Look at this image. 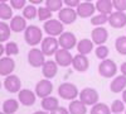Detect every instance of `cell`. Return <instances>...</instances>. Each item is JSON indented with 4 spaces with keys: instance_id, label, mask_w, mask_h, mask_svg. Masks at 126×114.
<instances>
[{
    "instance_id": "6da1fadb",
    "label": "cell",
    "mask_w": 126,
    "mask_h": 114,
    "mask_svg": "<svg viewBox=\"0 0 126 114\" xmlns=\"http://www.w3.org/2000/svg\"><path fill=\"white\" fill-rule=\"evenodd\" d=\"M24 39L29 46H37L43 42V30H42L38 25H28V28L24 32Z\"/></svg>"
},
{
    "instance_id": "7a4b0ae2",
    "label": "cell",
    "mask_w": 126,
    "mask_h": 114,
    "mask_svg": "<svg viewBox=\"0 0 126 114\" xmlns=\"http://www.w3.org/2000/svg\"><path fill=\"white\" fill-rule=\"evenodd\" d=\"M58 95L64 100L73 101L77 100V98L79 96V90L72 82H62L58 86Z\"/></svg>"
},
{
    "instance_id": "3957f363",
    "label": "cell",
    "mask_w": 126,
    "mask_h": 114,
    "mask_svg": "<svg viewBox=\"0 0 126 114\" xmlns=\"http://www.w3.org/2000/svg\"><path fill=\"white\" fill-rule=\"evenodd\" d=\"M78 99L82 101V103H85V104L87 107H93V105H96L100 103V95H98V92L96 89H93V88H83L81 91H79V96Z\"/></svg>"
},
{
    "instance_id": "277c9868",
    "label": "cell",
    "mask_w": 126,
    "mask_h": 114,
    "mask_svg": "<svg viewBox=\"0 0 126 114\" xmlns=\"http://www.w3.org/2000/svg\"><path fill=\"white\" fill-rule=\"evenodd\" d=\"M43 30L49 37H61L64 33V24L59 19H50L43 24Z\"/></svg>"
},
{
    "instance_id": "5b68a950",
    "label": "cell",
    "mask_w": 126,
    "mask_h": 114,
    "mask_svg": "<svg viewBox=\"0 0 126 114\" xmlns=\"http://www.w3.org/2000/svg\"><path fill=\"white\" fill-rule=\"evenodd\" d=\"M98 74L105 77V79H111V77H116L117 74V65L116 62L107 58L105 61H101L98 65Z\"/></svg>"
},
{
    "instance_id": "8992f818",
    "label": "cell",
    "mask_w": 126,
    "mask_h": 114,
    "mask_svg": "<svg viewBox=\"0 0 126 114\" xmlns=\"http://www.w3.org/2000/svg\"><path fill=\"white\" fill-rule=\"evenodd\" d=\"M28 64L32 67H43L46 64V55L40 48H32L28 52Z\"/></svg>"
},
{
    "instance_id": "52a82bcc",
    "label": "cell",
    "mask_w": 126,
    "mask_h": 114,
    "mask_svg": "<svg viewBox=\"0 0 126 114\" xmlns=\"http://www.w3.org/2000/svg\"><path fill=\"white\" fill-rule=\"evenodd\" d=\"M59 42L56 37H46L43 39V42L40 43V49L43 51V53L46 56H52L56 55L57 51L59 49Z\"/></svg>"
},
{
    "instance_id": "ba28073f",
    "label": "cell",
    "mask_w": 126,
    "mask_h": 114,
    "mask_svg": "<svg viewBox=\"0 0 126 114\" xmlns=\"http://www.w3.org/2000/svg\"><path fill=\"white\" fill-rule=\"evenodd\" d=\"M52 91H53V84L50 82V80L47 79H42L37 82L35 85V94L38 98L44 99L52 95Z\"/></svg>"
},
{
    "instance_id": "9c48e42d",
    "label": "cell",
    "mask_w": 126,
    "mask_h": 114,
    "mask_svg": "<svg viewBox=\"0 0 126 114\" xmlns=\"http://www.w3.org/2000/svg\"><path fill=\"white\" fill-rule=\"evenodd\" d=\"M58 42H59V47L61 48L67 49V51L73 49L78 45L76 34H73L72 32H64L61 37H58Z\"/></svg>"
},
{
    "instance_id": "30bf717a",
    "label": "cell",
    "mask_w": 126,
    "mask_h": 114,
    "mask_svg": "<svg viewBox=\"0 0 126 114\" xmlns=\"http://www.w3.org/2000/svg\"><path fill=\"white\" fill-rule=\"evenodd\" d=\"M73 57L75 56H72V53L69 52V51L59 48L57 51V53L54 55V61L61 67H68L73 64Z\"/></svg>"
},
{
    "instance_id": "8fae6325",
    "label": "cell",
    "mask_w": 126,
    "mask_h": 114,
    "mask_svg": "<svg viewBox=\"0 0 126 114\" xmlns=\"http://www.w3.org/2000/svg\"><path fill=\"white\" fill-rule=\"evenodd\" d=\"M18 100L24 107H32L34 105L37 100V94L35 91H32L30 89H22L18 92Z\"/></svg>"
},
{
    "instance_id": "7c38bea8",
    "label": "cell",
    "mask_w": 126,
    "mask_h": 114,
    "mask_svg": "<svg viewBox=\"0 0 126 114\" xmlns=\"http://www.w3.org/2000/svg\"><path fill=\"white\" fill-rule=\"evenodd\" d=\"M109 38V32L105 27H94L92 33H91V39L93 41L94 45L97 46H103L106 43Z\"/></svg>"
},
{
    "instance_id": "4fadbf2b",
    "label": "cell",
    "mask_w": 126,
    "mask_h": 114,
    "mask_svg": "<svg viewBox=\"0 0 126 114\" xmlns=\"http://www.w3.org/2000/svg\"><path fill=\"white\" fill-rule=\"evenodd\" d=\"M77 18H78V14L76 12V9H71L67 6H64L58 13V19L63 24H73L77 20Z\"/></svg>"
},
{
    "instance_id": "5bb4252c",
    "label": "cell",
    "mask_w": 126,
    "mask_h": 114,
    "mask_svg": "<svg viewBox=\"0 0 126 114\" xmlns=\"http://www.w3.org/2000/svg\"><path fill=\"white\" fill-rule=\"evenodd\" d=\"M4 88L9 92H19L22 90V80L16 75H9L4 80Z\"/></svg>"
},
{
    "instance_id": "9a60e30c",
    "label": "cell",
    "mask_w": 126,
    "mask_h": 114,
    "mask_svg": "<svg viewBox=\"0 0 126 114\" xmlns=\"http://www.w3.org/2000/svg\"><path fill=\"white\" fill-rule=\"evenodd\" d=\"M76 12L79 18H92L94 15L96 10V4H93L91 1H82L79 6L76 9Z\"/></svg>"
},
{
    "instance_id": "2e32d148",
    "label": "cell",
    "mask_w": 126,
    "mask_h": 114,
    "mask_svg": "<svg viewBox=\"0 0 126 114\" xmlns=\"http://www.w3.org/2000/svg\"><path fill=\"white\" fill-rule=\"evenodd\" d=\"M15 70V61L12 57L3 56L0 58V75L1 76H9L13 75V71Z\"/></svg>"
},
{
    "instance_id": "e0dca14e",
    "label": "cell",
    "mask_w": 126,
    "mask_h": 114,
    "mask_svg": "<svg viewBox=\"0 0 126 114\" xmlns=\"http://www.w3.org/2000/svg\"><path fill=\"white\" fill-rule=\"evenodd\" d=\"M72 67L75 68L76 71H78V72H86L88 70V67H90V60H88V57L85 56V55L77 53L75 57H73Z\"/></svg>"
},
{
    "instance_id": "ac0fdd59",
    "label": "cell",
    "mask_w": 126,
    "mask_h": 114,
    "mask_svg": "<svg viewBox=\"0 0 126 114\" xmlns=\"http://www.w3.org/2000/svg\"><path fill=\"white\" fill-rule=\"evenodd\" d=\"M109 24L112 28H124L126 27V13L122 12H113L109 17Z\"/></svg>"
},
{
    "instance_id": "d6986e66",
    "label": "cell",
    "mask_w": 126,
    "mask_h": 114,
    "mask_svg": "<svg viewBox=\"0 0 126 114\" xmlns=\"http://www.w3.org/2000/svg\"><path fill=\"white\" fill-rule=\"evenodd\" d=\"M57 72H58V65L53 60L46 61V64L43 65V67H42V74H43L44 79H47V80L53 79L57 75Z\"/></svg>"
},
{
    "instance_id": "ffe728a7",
    "label": "cell",
    "mask_w": 126,
    "mask_h": 114,
    "mask_svg": "<svg viewBox=\"0 0 126 114\" xmlns=\"http://www.w3.org/2000/svg\"><path fill=\"white\" fill-rule=\"evenodd\" d=\"M110 90L115 94H119L126 90V76L124 75H117L116 77H113V80L110 82Z\"/></svg>"
},
{
    "instance_id": "44dd1931",
    "label": "cell",
    "mask_w": 126,
    "mask_h": 114,
    "mask_svg": "<svg viewBox=\"0 0 126 114\" xmlns=\"http://www.w3.org/2000/svg\"><path fill=\"white\" fill-rule=\"evenodd\" d=\"M10 28H12V32L15 33L25 32V29L28 28L27 19L23 15H14V18L10 20Z\"/></svg>"
},
{
    "instance_id": "7402d4cb",
    "label": "cell",
    "mask_w": 126,
    "mask_h": 114,
    "mask_svg": "<svg viewBox=\"0 0 126 114\" xmlns=\"http://www.w3.org/2000/svg\"><path fill=\"white\" fill-rule=\"evenodd\" d=\"M42 108H43L44 112L47 113H52V112H54L59 108V101L56 96H48V98H44V99H42Z\"/></svg>"
},
{
    "instance_id": "603a6c76",
    "label": "cell",
    "mask_w": 126,
    "mask_h": 114,
    "mask_svg": "<svg viewBox=\"0 0 126 114\" xmlns=\"http://www.w3.org/2000/svg\"><path fill=\"white\" fill-rule=\"evenodd\" d=\"M93 41L90 39V38H82L81 41H78V45H77V51H78V53L79 55H85L87 56L88 53L92 52V49H93Z\"/></svg>"
},
{
    "instance_id": "cb8c5ba5",
    "label": "cell",
    "mask_w": 126,
    "mask_h": 114,
    "mask_svg": "<svg viewBox=\"0 0 126 114\" xmlns=\"http://www.w3.org/2000/svg\"><path fill=\"white\" fill-rule=\"evenodd\" d=\"M96 10L100 14L111 15L113 13V3L111 0H98V1H96Z\"/></svg>"
},
{
    "instance_id": "d4e9b609",
    "label": "cell",
    "mask_w": 126,
    "mask_h": 114,
    "mask_svg": "<svg viewBox=\"0 0 126 114\" xmlns=\"http://www.w3.org/2000/svg\"><path fill=\"white\" fill-rule=\"evenodd\" d=\"M68 112L69 114H87V105L79 99L73 100L68 105Z\"/></svg>"
},
{
    "instance_id": "484cf974",
    "label": "cell",
    "mask_w": 126,
    "mask_h": 114,
    "mask_svg": "<svg viewBox=\"0 0 126 114\" xmlns=\"http://www.w3.org/2000/svg\"><path fill=\"white\" fill-rule=\"evenodd\" d=\"M19 109V100L15 99H6L3 103V110L5 114H15Z\"/></svg>"
},
{
    "instance_id": "4316f807",
    "label": "cell",
    "mask_w": 126,
    "mask_h": 114,
    "mask_svg": "<svg viewBox=\"0 0 126 114\" xmlns=\"http://www.w3.org/2000/svg\"><path fill=\"white\" fill-rule=\"evenodd\" d=\"M13 8L10 4L5 3V1H1L0 3V19L1 20H12L14 18L13 15Z\"/></svg>"
},
{
    "instance_id": "83f0119b",
    "label": "cell",
    "mask_w": 126,
    "mask_h": 114,
    "mask_svg": "<svg viewBox=\"0 0 126 114\" xmlns=\"http://www.w3.org/2000/svg\"><path fill=\"white\" fill-rule=\"evenodd\" d=\"M10 34H12V28H10V24L1 22L0 23V43H4L10 38Z\"/></svg>"
},
{
    "instance_id": "f1b7e54d",
    "label": "cell",
    "mask_w": 126,
    "mask_h": 114,
    "mask_svg": "<svg viewBox=\"0 0 126 114\" xmlns=\"http://www.w3.org/2000/svg\"><path fill=\"white\" fill-rule=\"evenodd\" d=\"M111 108L105 104V103H98V104L93 105L91 108V113L90 114H111Z\"/></svg>"
},
{
    "instance_id": "f546056e",
    "label": "cell",
    "mask_w": 126,
    "mask_h": 114,
    "mask_svg": "<svg viewBox=\"0 0 126 114\" xmlns=\"http://www.w3.org/2000/svg\"><path fill=\"white\" fill-rule=\"evenodd\" d=\"M109 17L110 15H106V14H94L92 18H91V24L94 25V27H103L105 23H109Z\"/></svg>"
},
{
    "instance_id": "4dcf8cb0",
    "label": "cell",
    "mask_w": 126,
    "mask_h": 114,
    "mask_svg": "<svg viewBox=\"0 0 126 114\" xmlns=\"http://www.w3.org/2000/svg\"><path fill=\"white\" fill-rule=\"evenodd\" d=\"M115 48H116V51L120 55L126 56V36H120L116 38V41H115Z\"/></svg>"
},
{
    "instance_id": "1f68e13d",
    "label": "cell",
    "mask_w": 126,
    "mask_h": 114,
    "mask_svg": "<svg viewBox=\"0 0 126 114\" xmlns=\"http://www.w3.org/2000/svg\"><path fill=\"white\" fill-rule=\"evenodd\" d=\"M52 15H53V13H52L47 6L38 8V19L40 20V22H44L46 23V22H48V20L53 19V18H52Z\"/></svg>"
},
{
    "instance_id": "d6a6232c",
    "label": "cell",
    "mask_w": 126,
    "mask_h": 114,
    "mask_svg": "<svg viewBox=\"0 0 126 114\" xmlns=\"http://www.w3.org/2000/svg\"><path fill=\"white\" fill-rule=\"evenodd\" d=\"M4 46H5V55L8 57H12V56H15L19 53V46L16 42L10 41V42L4 43Z\"/></svg>"
},
{
    "instance_id": "836d02e7",
    "label": "cell",
    "mask_w": 126,
    "mask_h": 114,
    "mask_svg": "<svg viewBox=\"0 0 126 114\" xmlns=\"http://www.w3.org/2000/svg\"><path fill=\"white\" fill-rule=\"evenodd\" d=\"M23 17L25 19H34L35 17H38V9L34 6V5H32V4H28L24 9H23Z\"/></svg>"
},
{
    "instance_id": "e575fe53",
    "label": "cell",
    "mask_w": 126,
    "mask_h": 114,
    "mask_svg": "<svg viewBox=\"0 0 126 114\" xmlns=\"http://www.w3.org/2000/svg\"><path fill=\"white\" fill-rule=\"evenodd\" d=\"M94 53H96V57L101 61H105L109 58V55H110V49L107 46H97V48L94 49Z\"/></svg>"
},
{
    "instance_id": "d590c367",
    "label": "cell",
    "mask_w": 126,
    "mask_h": 114,
    "mask_svg": "<svg viewBox=\"0 0 126 114\" xmlns=\"http://www.w3.org/2000/svg\"><path fill=\"white\" fill-rule=\"evenodd\" d=\"M46 6L50 10L52 13L53 12H61L63 9V1L62 0H47L46 1Z\"/></svg>"
},
{
    "instance_id": "8d00e7d4",
    "label": "cell",
    "mask_w": 126,
    "mask_h": 114,
    "mask_svg": "<svg viewBox=\"0 0 126 114\" xmlns=\"http://www.w3.org/2000/svg\"><path fill=\"white\" fill-rule=\"evenodd\" d=\"M110 108H111L112 114H121L122 112L126 110V108H125V103H124L122 100H120V99L113 100Z\"/></svg>"
},
{
    "instance_id": "74e56055",
    "label": "cell",
    "mask_w": 126,
    "mask_h": 114,
    "mask_svg": "<svg viewBox=\"0 0 126 114\" xmlns=\"http://www.w3.org/2000/svg\"><path fill=\"white\" fill-rule=\"evenodd\" d=\"M113 9L116 12H126V0H113Z\"/></svg>"
},
{
    "instance_id": "f35d334b",
    "label": "cell",
    "mask_w": 126,
    "mask_h": 114,
    "mask_svg": "<svg viewBox=\"0 0 126 114\" xmlns=\"http://www.w3.org/2000/svg\"><path fill=\"white\" fill-rule=\"evenodd\" d=\"M10 5L15 10H20V9L23 10L28 4H27V0H10Z\"/></svg>"
},
{
    "instance_id": "ab89813d",
    "label": "cell",
    "mask_w": 126,
    "mask_h": 114,
    "mask_svg": "<svg viewBox=\"0 0 126 114\" xmlns=\"http://www.w3.org/2000/svg\"><path fill=\"white\" fill-rule=\"evenodd\" d=\"M63 3L67 8H71V9H77L81 4L79 0H63Z\"/></svg>"
},
{
    "instance_id": "60d3db41",
    "label": "cell",
    "mask_w": 126,
    "mask_h": 114,
    "mask_svg": "<svg viewBox=\"0 0 126 114\" xmlns=\"http://www.w3.org/2000/svg\"><path fill=\"white\" fill-rule=\"evenodd\" d=\"M49 114H69V112H68V108H64V107H59L57 110L52 112V113H49Z\"/></svg>"
},
{
    "instance_id": "b9f144b4",
    "label": "cell",
    "mask_w": 126,
    "mask_h": 114,
    "mask_svg": "<svg viewBox=\"0 0 126 114\" xmlns=\"http://www.w3.org/2000/svg\"><path fill=\"white\" fill-rule=\"evenodd\" d=\"M120 71H121V75L126 76V62L121 64V66H120Z\"/></svg>"
},
{
    "instance_id": "7bdbcfd3",
    "label": "cell",
    "mask_w": 126,
    "mask_h": 114,
    "mask_svg": "<svg viewBox=\"0 0 126 114\" xmlns=\"http://www.w3.org/2000/svg\"><path fill=\"white\" fill-rule=\"evenodd\" d=\"M42 0H30V4L32 5H35V4H40Z\"/></svg>"
},
{
    "instance_id": "ee69618b",
    "label": "cell",
    "mask_w": 126,
    "mask_h": 114,
    "mask_svg": "<svg viewBox=\"0 0 126 114\" xmlns=\"http://www.w3.org/2000/svg\"><path fill=\"white\" fill-rule=\"evenodd\" d=\"M121 100H122V101L125 103V104H126V90L122 92V99H121Z\"/></svg>"
},
{
    "instance_id": "f6af8a7d",
    "label": "cell",
    "mask_w": 126,
    "mask_h": 114,
    "mask_svg": "<svg viewBox=\"0 0 126 114\" xmlns=\"http://www.w3.org/2000/svg\"><path fill=\"white\" fill-rule=\"evenodd\" d=\"M33 114H49V113H47V112H44V110H39V112H35V113H33Z\"/></svg>"
},
{
    "instance_id": "bcb514c9",
    "label": "cell",
    "mask_w": 126,
    "mask_h": 114,
    "mask_svg": "<svg viewBox=\"0 0 126 114\" xmlns=\"http://www.w3.org/2000/svg\"><path fill=\"white\" fill-rule=\"evenodd\" d=\"M125 114H126V110H125Z\"/></svg>"
}]
</instances>
